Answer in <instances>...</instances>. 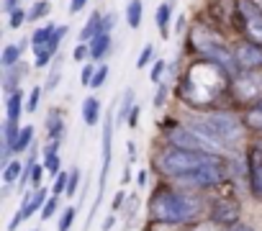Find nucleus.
Masks as SVG:
<instances>
[{"instance_id":"obj_1","label":"nucleus","mask_w":262,"mask_h":231,"mask_svg":"<svg viewBox=\"0 0 262 231\" xmlns=\"http://www.w3.org/2000/svg\"><path fill=\"white\" fill-rule=\"evenodd\" d=\"M149 213L157 221H165V223H193L195 218H201L203 203L193 193L160 190L149 203Z\"/></svg>"},{"instance_id":"obj_2","label":"nucleus","mask_w":262,"mask_h":231,"mask_svg":"<svg viewBox=\"0 0 262 231\" xmlns=\"http://www.w3.org/2000/svg\"><path fill=\"white\" fill-rule=\"evenodd\" d=\"M188 129H193L195 134H201L208 142L221 144V147L236 144L242 139V134H244L242 121L236 119L234 113H226V110H208V113L198 115V119H190Z\"/></svg>"},{"instance_id":"obj_3","label":"nucleus","mask_w":262,"mask_h":231,"mask_svg":"<svg viewBox=\"0 0 262 231\" xmlns=\"http://www.w3.org/2000/svg\"><path fill=\"white\" fill-rule=\"evenodd\" d=\"M224 70L216 67L213 62H203V64H195L190 67L188 77L183 80V98H188L190 103H208L219 95V90L224 87Z\"/></svg>"},{"instance_id":"obj_4","label":"nucleus","mask_w":262,"mask_h":231,"mask_svg":"<svg viewBox=\"0 0 262 231\" xmlns=\"http://www.w3.org/2000/svg\"><path fill=\"white\" fill-rule=\"evenodd\" d=\"M224 162L221 154H211V152H185V149H178V147H170L162 157H160V170L170 177H183V175H190L195 170H203V167H211V165H219Z\"/></svg>"},{"instance_id":"obj_5","label":"nucleus","mask_w":262,"mask_h":231,"mask_svg":"<svg viewBox=\"0 0 262 231\" xmlns=\"http://www.w3.org/2000/svg\"><path fill=\"white\" fill-rule=\"evenodd\" d=\"M167 142L172 144V147H178V149H185V152H211V154H221V144H213V142H208L206 136H201V134H195L193 129H175V131H170L167 134Z\"/></svg>"},{"instance_id":"obj_6","label":"nucleus","mask_w":262,"mask_h":231,"mask_svg":"<svg viewBox=\"0 0 262 231\" xmlns=\"http://www.w3.org/2000/svg\"><path fill=\"white\" fill-rule=\"evenodd\" d=\"M111 147H113V119L111 113H105V121H103V142H100V152H103V165H100V180H98V200L95 208L103 198L105 182H108V167H111Z\"/></svg>"},{"instance_id":"obj_7","label":"nucleus","mask_w":262,"mask_h":231,"mask_svg":"<svg viewBox=\"0 0 262 231\" xmlns=\"http://www.w3.org/2000/svg\"><path fill=\"white\" fill-rule=\"evenodd\" d=\"M236 8L244 16V31L249 41L262 44V11L252 3V0H236Z\"/></svg>"},{"instance_id":"obj_8","label":"nucleus","mask_w":262,"mask_h":231,"mask_svg":"<svg viewBox=\"0 0 262 231\" xmlns=\"http://www.w3.org/2000/svg\"><path fill=\"white\" fill-rule=\"evenodd\" d=\"M234 93L242 103H252V100H262V75L257 72H242L234 80Z\"/></svg>"},{"instance_id":"obj_9","label":"nucleus","mask_w":262,"mask_h":231,"mask_svg":"<svg viewBox=\"0 0 262 231\" xmlns=\"http://www.w3.org/2000/svg\"><path fill=\"white\" fill-rule=\"evenodd\" d=\"M203 54H206V59H208V62H213L216 67H221L226 75H236V70H239L236 57H234V52H231L229 47H224L219 39H216V41H211V44L203 49Z\"/></svg>"},{"instance_id":"obj_10","label":"nucleus","mask_w":262,"mask_h":231,"mask_svg":"<svg viewBox=\"0 0 262 231\" xmlns=\"http://www.w3.org/2000/svg\"><path fill=\"white\" fill-rule=\"evenodd\" d=\"M234 57H236V64L239 70L244 72H254L257 67H262V44H254V41H242L236 49H234Z\"/></svg>"},{"instance_id":"obj_11","label":"nucleus","mask_w":262,"mask_h":231,"mask_svg":"<svg viewBox=\"0 0 262 231\" xmlns=\"http://www.w3.org/2000/svg\"><path fill=\"white\" fill-rule=\"evenodd\" d=\"M47 200H49V198H47V190H44V188H36V190L26 193L21 211H18V213L13 216V221H11V228H18V223H21V221H26V218H31V213L41 211Z\"/></svg>"},{"instance_id":"obj_12","label":"nucleus","mask_w":262,"mask_h":231,"mask_svg":"<svg viewBox=\"0 0 262 231\" xmlns=\"http://www.w3.org/2000/svg\"><path fill=\"white\" fill-rule=\"evenodd\" d=\"M239 213H242V205H239V200H234L231 195L219 198V200L213 203V221L221 223V226L236 223V221H239Z\"/></svg>"},{"instance_id":"obj_13","label":"nucleus","mask_w":262,"mask_h":231,"mask_svg":"<svg viewBox=\"0 0 262 231\" xmlns=\"http://www.w3.org/2000/svg\"><path fill=\"white\" fill-rule=\"evenodd\" d=\"M249 188L254 198H262V144H254L249 152Z\"/></svg>"},{"instance_id":"obj_14","label":"nucleus","mask_w":262,"mask_h":231,"mask_svg":"<svg viewBox=\"0 0 262 231\" xmlns=\"http://www.w3.org/2000/svg\"><path fill=\"white\" fill-rule=\"evenodd\" d=\"M170 16H172V6H170V0H165V3H160L157 16H155V21H157V29H160V36H162V39H167V36H170Z\"/></svg>"},{"instance_id":"obj_15","label":"nucleus","mask_w":262,"mask_h":231,"mask_svg":"<svg viewBox=\"0 0 262 231\" xmlns=\"http://www.w3.org/2000/svg\"><path fill=\"white\" fill-rule=\"evenodd\" d=\"M108 52H111V34H98L90 41V57L93 59H103Z\"/></svg>"},{"instance_id":"obj_16","label":"nucleus","mask_w":262,"mask_h":231,"mask_svg":"<svg viewBox=\"0 0 262 231\" xmlns=\"http://www.w3.org/2000/svg\"><path fill=\"white\" fill-rule=\"evenodd\" d=\"M98 119H100V103L95 98H85V103H82V121L88 126H95Z\"/></svg>"},{"instance_id":"obj_17","label":"nucleus","mask_w":262,"mask_h":231,"mask_svg":"<svg viewBox=\"0 0 262 231\" xmlns=\"http://www.w3.org/2000/svg\"><path fill=\"white\" fill-rule=\"evenodd\" d=\"M6 108H8V113H6V121H16L18 124V115H21V108H24V95L16 90V93H11L8 95V100H6Z\"/></svg>"},{"instance_id":"obj_18","label":"nucleus","mask_w":262,"mask_h":231,"mask_svg":"<svg viewBox=\"0 0 262 231\" xmlns=\"http://www.w3.org/2000/svg\"><path fill=\"white\" fill-rule=\"evenodd\" d=\"M142 13H144V3H142V0H131L128 8H126V24H128L131 29H139Z\"/></svg>"},{"instance_id":"obj_19","label":"nucleus","mask_w":262,"mask_h":231,"mask_svg":"<svg viewBox=\"0 0 262 231\" xmlns=\"http://www.w3.org/2000/svg\"><path fill=\"white\" fill-rule=\"evenodd\" d=\"M100 21H103V16H100V13H93V16L88 18L85 29L80 31V41H93V39L100 34Z\"/></svg>"},{"instance_id":"obj_20","label":"nucleus","mask_w":262,"mask_h":231,"mask_svg":"<svg viewBox=\"0 0 262 231\" xmlns=\"http://www.w3.org/2000/svg\"><path fill=\"white\" fill-rule=\"evenodd\" d=\"M47 126H49V139H52V142H62L64 124H62V119H59V110H52V113H49Z\"/></svg>"},{"instance_id":"obj_21","label":"nucleus","mask_w":262,"mask_h":231,"mask_svg":"<svg viewBox=\"0 0 262 231\" xmlns=\"http://www.w3.org/2000/svg\"><path fill=\"white\" fill-rule=\"evenodd\" d=\"M21 47L18 44H8L6 49H3V57H0V64H3L6 70H11V67H16V62H18V57H21Z\"/></svg>"},{"instance_id":"obj_22","label":"nucleus","mask_w":262,"mask_h":231,"mask_svg":"<svg viewBox=\"0 0 262 231\" xmlns=\"http://www.w3.org/2000/svg\"><path fill=\"white\" fill-rule=\"evenodd\" d=\"M247 126L254 131H262V100H257L249 110H247Z\"/></svg>"},{"instance_id":"obj_23","label":"nucleus","mask_w":262,"mask_h":231,"mask_svg":"<svg viewBox=\"0 0 262 231\" xmlns=\"http://www.w3.org/2000/svg\"><path fill=\"white\" fill-rule=\"evenodd\" d=\"M54 31H57V26H52V24H47V26L36 29V31H34V36H31L34 47H44V44H49V41H52V36H54Z\"/></svg>"},{"instance_id":"obj_24","label":"nucleus","mask_w":262,"mask_h":231,"mask_svg":"<svg viewBox=\"0 0 262 231\" xmlns=\"http://www.w3.org/2000/svg\"><path fill=\"white\" fill-rule=\"evenodd\" d=\"M134 108H137V105H134V93L126 90V93H123V100H121V108H118V121L123 124L128 115H131V110H134Z\"/></svg>"},{"instance_id":"obj_25","label":"nucleus","mask_w":262,"mask_h":231,"mask_svg":"<svg viewBox=\"0 0 262 231\" xmlns=\"http://www.w3.org/2000/svg\"><path fill=\"white\" fill-rule=\"evenodd\" d=\"M24 170H26V167H21V162H11V165H8V167L3 170V180H6V185H11V182L21 180Z\"/></svg>"},{"instance_id":"obj_26","label":"nucleus","mask_w":262,"mask_h":231,"mask_svg":"<svg viewBox=\"0 0 262 231\" xmlns=\"http://www.w3.org/2000/svg\"><path fill=\"white\" fill-rule=\"evenodd\" d=\"M31 139H34V129H31V126H24L21 134H18V142H16L13 152H26L29 144H31Z\"/></svg>"},{"instance_id":"obj_27","label":"nucleus","mask_w":262,"mask_h":231,"mask_svg":"<svg viewBox=\"0 0 262 231\" xmlns=\"http://www.w3.org/2000/svg\"><path fill=\"white\" fill-rule=\"evenodd\" d=\"M54 57V52L44 44V47H34V59H36V67H47L49 59Z\"/></svg>"},{"instance_id":"obj_28","label":"nucleus","mask_w":262,"mask_h":231,"mask_svg":"<svg viewBox=\"0 0 262 231\" xmlns=\"http://www.w3.org/2000/svg\"><path fill=\"white\" fill-rule=\"evenodd\" d=\"M67 185H70V172H59L57 180H54V195L67 193Z\"/></svg>"},{"instance_id":"obj_29","label":"nucleus","mask_w":262,"mask_h":231,"mask_svg":"<svg viewBox=\"0 0 262 231\" xmlns=\"http://www.w3.org/2000/svg\"><path fill=\"white\" fill-rule=\"evenodd\" d=\"M75 208H64L62 211V218H59V231H70V226H72V221H75Z\"/></svg>"},{"instance_id":"obj_30","label":"nucleus","mask_w":262,"mask_h":231,"mask_svg":"<svg viewBox=\"0 0 262 231\" xmlns=\"http://www.w3.org/2000/svg\"><path fill=\"white\" fill-rule=\"evenodd\" d=\"M152 54H155V47H152V44H147V47L142 49L139 59H137V67H139V70H144V67H147V64L152 62Z\"/></svg>"},{"instance_id":"obj_31","label":"nucleus","mask_w":262,"mask_h":231,"mask_svg":"<svg viewBox=\"0 0 262 231\" xmlns=\"http://www.w3.org/2000/svg\"><path fill=\"white\" fill-rule=\"evenodd\" d=\"M47 13H49V3H47V0H41V3L34 6V11L29 13V18H31V21H39V18H44Z\"/></svg>"},{"instance_id":"obj_32","label":"nucleus","mask_w":262,"mask_h":231,"mask_svg":"<svg viewBox=\"0 0 262 231\" xmlns=\"http://www.w3.org/2000/svg\"><path fill=\"white\" fill-rule=\"evenodd\" d=\"M105 80H108V64H100V67L95 70V77H93V85H90V87H100Z\"/></svg>"},{"instance_id":"obj_33","label":"nucleus","mask_w":262,"mask_h":231,"mask_svg":"<svg viewBox=\"0 0 262 231\" xmlns=\"http://www.w3.org/2000/svg\"><path fill=\"white\" fill-rule=\"evenodd\" d=\"M95 70H98V67H93V64H85V67H82V72H80V80H82V85H93Z\"/></svg>"},{"instance_id":"obj_34","label":"nucleus","mask_w":262,"mask_h":231,"mask_svg":"<svg viewBox=\"0 0 262 231\" xmlns=\"http://www.w3.org/2000/svg\"><path fill=\"white\" fill-rule=\"evenodd\" d=\"M113 26H116V16H113V13H105L103 21H100V34H111Z\"/></svg>"},{"instance_id":"obj_35","label":"nucleus","mask_w":262,"mask_h":231,"mask_svg":"<svg viewBox=\"0 0 262 231\" xmlns=\"http://www.w3.org/2000/svg\"><path fill=\"white\" fill-rule=\"evenodd\" d=\"M190 231H226V226H221V223L211 221V223H198V226H193Z\"/></svg>"},{"instance_id":"obj_36","label":"nucleus","mask_w":262,"mask_h":231,"mask_svg":"<svg viewBox=\"0 0 262 231\" xmlns=\"http://www.w3.org/2000/svg\"><path fill=\"white\" fill-rule=\"evenodd\" d=\"M77 182H80V172L72 170V172H70V185H67V193H64V195H75V193H77Z\"/></svg>"},{"instance_id":"obj_37","label":"nucleus","mask_w":262,"mask_h":231,"mask_svg":"<svg viewBox=\"0 0 262 231\" xmlns=\"http://www.w3.org/2000/svg\"><path fill=\"white\" fill-rule=\"evenodd\" d=\"M54 211H57V198H49V200L44 203V208H41V218H52Z\"/></svg>"},{"instance_id":"obj_38","label":"nucleus","mask_w":262,"mask_h":231,"mask_svg":"<svg viewBox=\"0 0 262 231\" xmlns=\"http://www.w3.org/2000/svg\"><path fill=\"white\" fill-rule=\"evenodd\" d=\"M26 18H29V16H26V13L18 8L16 13H11V29H21V24H24Z\"/></svg>"},{"instance_id":"obj_39","label":"nucleus","mask_w":262,"mask_h":231,"mask_svg":"<svg viewBox=\"0 0 262 231\" xmlns=\"http://www.w3.org/2000/svg\"><path fill=\"white\" fill-rule=\"evenodd\" d=\"M39 98H41V87H34L31 95H29V110H31V113L39 108Z\"/></svg>"},{"instance_id":"obj_40","label":"nucleus","mask_w":262,"mask_h":231,"mask_svg":"<svg viewBox=\"0 0 262 231\" xmlns=\"http://www.w3.org/2000/svg\"><path fill=\"white\" fill-rule=\"evenodd\" d=\"M85 57H90V47H88L85 41H80V44H77V49H75V59H77V62H82Z\"/></svg>"},{"instance_id":"obj_41","label":"nucleus","mask_w":262,"mask_h":231,"mask_svg":"<svg viewBox=\"0 0 262 231\" xmlns=\"http://www.w3.org/2000/svg\"><path fill=\"white\" fill-rule=\"evenodd\" d=\"M21 8V0H3V11L11 16V13H16Z\"/></svg>"},{"instance_id":"obj_42","label":"nucleus","mask_w":262,"mask_h":231,"mask_svg":"<svg viewBox=\"0 0 262 231\" xmlns=\"http://www.w3.org/2000/svg\"><path fill=\"white\" fill-rule=\"evenodd\" d=\"M162 75H165V62H157V64H155V70H152V80H155V82H160V80H162Z\"/></svg>"},{"instance_id":"obj_43","label":"nucleus","mask_w":262,"mask_h":231,"mask_svg":"<svg viewBox=\"0 0 262 231\" xmlns=\"http://www.w3.org/2000/svg\"><path fill=\"white\" fill-rule=\"evenodd\" d=\"M165 98H167V87H165V85H160V87H157V95H155V105L160 108V105L165 103Z\"/></svg>"},{"instance_id":"obj_44","label":"nucleus","mask_w":262,"mask_h":231,"mask_svg":"<svg viewBox=\"0 0 262 231\" xmlns=\"http://www.w3.org/2000/svg\"><path fill=\"white\" fill-rule=\"evenodd\" d=\"M85 3H88V0H72V3H70V13H80L85 8Z\"/></svg>"},{"instance_id":"obj_45","label":"nucleus","mask_w":262,"mask_h":231,"mask_svg":"<svg viewBox=\"0 0 262 231\" xmlns=\"http://www.w3.org/2000/svg\"><path fill=\"white\" fill-rule=\"evenodd\" d=\"M137 119H139V108H134V110H131V115H128V124L134 126V124H137Z\"/></svg>"},{"instance_id":"obj_46","label":"nucleus","mask_w":262,"mask_h":231,"mask_svg":"<svg viewBox=\"0 0 262 231\" xmlns=\"http://www.w3.org/2000/svg\"><path fill=\"white\" fill-rule=\"evenodd\" d=\"M231 231H254V228H252V226H247V223H236Z\"/></svg>"},{"instance_id":"obj_47","label":"nucleus","mask_w":262,"mask_h":231,"mask_svg":"<svg viewBox=\"0 0 262 231\" xmlns=\"http://www.w3.org/2000/svg\"><path fill=\"white\" fill-rule=\"evenodd\" d=\"M137 180H139V185H147V170H142V172H139V177H137Z\"/></svg>"},{"instance_id":"obj_48","label":"nucleus","mask_w":262,"mask_h":231,"mask_svg":"<svg viewBox=\"0 0 262 231\" xmlns=\"http://www.w3.org/2000/svg\"><path fill=\"white\" fill-rule=\"evenodd\" d=\"M121 200H123V190L116 195V200H113V208H118V205H121Z\"/></svg>"},{"instance_id":"obj_49","label":"nucleus","mask_w":262,"mask_h":231,"mask_svg":"<svg viewBox=\"0 0 262 231\" xmlns=\"http://www.w3.org/2000/svg\"><path fill=\"white\" fill-rule=\"evenodd\" d=\"M252 3H254V6H257V8L262 11V0H252Z\"/></svg>"}]
</instances>
